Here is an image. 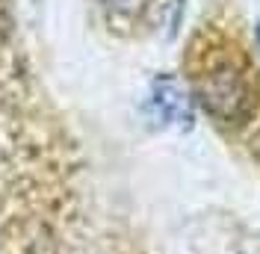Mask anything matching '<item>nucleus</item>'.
Segmentation results:
<instances>
[{
    "label": "nucleus",
    "mask_w": 260,
    "mask_h": 254,
    "mask_svg": "<svg viewBox=\"0 0 260 254\" xmlns=\"http://www.w3.org/2000/svg\"><path fill=\"white\" fill-rule=\"evenodd\" d=\"M257 42H260V24H257Z\"/></svg>",
    "instance_id": "nucleus-4"
},
{
    "label": "nucleus",
    "mask_w": 260,
    "mask_h": 254,
    "mask_svg": "<svg viewBox=\"0 0 260 254\" xmlns=\"http://www.w3.org/2000/svg\"><path fill=\"white\" fill-rule=\"evenodd\" d=\"M240 27L243 24L228 12L207 18L189 39L186 53L195 101L225 127L251 124L260 110V68Z\"/></svg>",
    "instance_id": "nucleus-1"
},
{
    "label": "nucleus",
    "mask_w": 260,
    "mask_h": 254,
    "mask_svg": "<svg viewBox=\"0 0 260 254\" xmlns=\"http://www.w3.org/2000/svg\"><path fill=\"white\" fill-rule=\"evenodd\" d=\"M154 107L160 110V118H166V121H180V124L192 121V104H189L186 92L178 86V80H160L157 83Z\"/></svg>",
    "instance_id": "nucleus-3"
},
{
    "label": "nucleus",
    "mask_w": 260,
    "mask_h": 254,
    "mask_svg": "<svg viewBox=\"0 0 260 254\" xmlns=\"http://www.w3.org/2000/svg\"><path fill=\"white\" fill-rule=\"evenodd\" d=\"M107 24L118 33H136L151 27L162 15L169 0H95Z\"/></svg>",
    "instance_id": "nucleus-2"
}]
</instances>
